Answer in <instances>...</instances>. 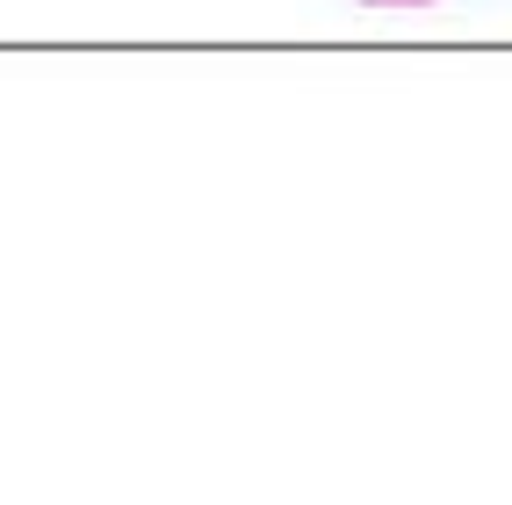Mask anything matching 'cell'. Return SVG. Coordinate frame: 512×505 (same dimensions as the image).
Masks as SVG:
<instances>
[{"instance_id": "cell-1", "label": "cell", "mask_w": 512, "mask_h": 505, "mask_svg": "<svg viewBox=\"0 0 512 505\" xmlns=\"http://www.w3.org/2000/svg\"><path fill=\"white\" fill-rule=\"evenodd\" d=\"M368 8H397V0H368Z\"/></svg>"}]
</instances>
